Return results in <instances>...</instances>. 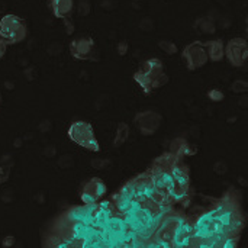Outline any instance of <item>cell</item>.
<instances>
[{"label": "cell", "mask_w": 248, "mask_h": 248, "mask_svg": "<svg viewBox=\"0 0 248 248\" xmlns=\"http://www.w3.org/2000/svg\"><path fill=\"white\" fill-rule=\"evenodd\" d=\"M134 80L144 90L145 94L163 87L169 81V76L164 71L163 61L158 58H150L144 61L140 70L134 74Z\"/></svg>", "instance_id": "6da1fadb"}, {"label": "cell", "mask_w": 248, "mask_h": 248, "mask_svg": "<svg viewBox=\"0 0 248 248\" xmlns=\"http://www.w3.org/2000/svg\"><path fill=\"white\" fill-rule=\"evenodd\" d=\"M26 36H28V26L22 17L13 13H7L0 19V38L7 45L19 44Z\"/></svg>", "instance_id": "7a4b0ae2"}, {"label": "cell", "mask_w": 248, "mask_h": 248, "mask_svg": "<svg viewBox=\"0 0 248 248\" xmlns=\"http://www.w3.org/2000/svg\"><path fill=\"white\" fill-rule=\"evenodd\" d=\"M68 134V138L76 142L77 145L92 151V153H99L100 151V145H99V141L96 140L94 137V131H93V126L86 122V121H77V122H73L67 131Z\"/></svg>", "instance_id": "3957f363"}, {"label": "cell", "mask_w": 248, "mask_h": 248, "mask_svg": "<svg viewBox=\"0 0 248 248\" xmlns=\"http://www.w3.org/2000/svg\"><path fill=\"white\" fill-rule=\"evenodd\" d=\"M182 57H183V60L186 62V67L190 71L202 68L209 61L206 49L203 46V42H199V41L192 42L190 45L185 46V49L182 52Z\"/></svg>", "instance_id": "277c9868"}, {"label": "cell", "mask_w": 248, "mask_h": 248, "mask_svg": "<svg viewBox=\"0 0 248 248\" xmlns=\"http://www.w3.org/2000/svg\"><path fill=\"white\" fill-rule=\"evenodd\" d=\"M225 57L232 67H244L248 60V44L244 38H232L225 45Z\"/></svg>", "instance_id": "5b68a950"}, {"label": "cell", "mask_w": 248, "mask_h": 248, "mask_svg": "<svg viewBox=\"0 0 248 248\" xmlns=\"http://www.w3.org/2000/svg\"><path fill=\"white\" fill-rule=\"evenodd\" d=\"M106 192H108L106 185L100 179L92 177L90 180L83 183L80 189V199L84 205H94L105 198Z\"/></svg>", "instance_id": "8992f818"}, {"label": "cell", "mask_w": 248, "mask_h": 248, "mask_svg": "<svg viewBox=\"0 0 248 248\" xmlns=\"http://www.w3.org/2000/svg\"><path fill=\"white\" fill-rule=\"evenodd\" d=\"M134 122H135V126L138 128V131L144 137H151L160 129L163 118L155 110H144V112H140L135 115Z\"/></svg>", "instance_id": "52a82bcc"}, {"label": "cell", "mask_w": 248, "mask_h": 248, "mask_svg": "<svg viewBox=\"0 0 248 248\" xmlns=\"http://www.w3.org/2000/svg\"><path fill=\"white\" fill-rule=\"evenodd\" d=\"M193 240V225L185 217H179V221L173 230L171 247H189Z\"/></svg>", "instance_id": "ba28073f"}, {"label": "cell", "mask_w": 248, "mask_h": 248, "mask_svg": "<svg viewBox=\"0 0 248 248\" xmlns=\"http://www.w3.org/2000/svg\"><path fill=\"white\" fill-rule=\"evenodd\" d=\"M94 52V41L90 36H81L70 44V54L73 58L78 61L90 60Z\"/></svg>", "instance_id": "9c48e42d"}, {"label": "cell", "mask_w": 248, "mask_h": 248, "mask_svg": "<svg viewBox=\"0 0 248 248\" xmlns=\"http://www.w3.org/2000/svg\"><path fill=\"white\" fill-rule=\"evenodd\" d=\"M170 173H171L176 185H179V186H182L185 189H189V186H190V173H189L187 166L180 163L179 158H176L170 164Z\"/></svg>", "instance_id": "30bf717a"}, {"label": "cell", "mask_w": 248, "mask_h": 248, "mask_svg": "<svg viewBox=\"0 0 248 248\" xmlns=\"http://www.w3.org/2000/svg\"><path fill=\"white\" fill-rule=\"evenodd\" d=\"M203 46L206 49L209 61L221 62L225 58V44L222 39H209L203 42Z\"/></svg>", "instance_id": "8fae6325"}, {"label": "cell", "mask_w": 248, "mask_h": 248, "mask_svg": "<svg viewBox=\"0 0 248 248\" xmlns=\"http://www.w3.org/2000/svg\"><path fill=\"white\" fill-rule=\"evenodd\" d=\"M49 6L55 17L65 19L74 10V0H49Z\"/></svg>", "instance_id": "7c38bea8"}, {"label": "cell", "mask_w": 248, "mask_h": 248, "mask_svg": "<svg viewBox=\"0 0 248 248\" xmlns=\"http://www.w3.org/2000/svg\"><path fill=\"white\" fill-rule=\"evenodd\" d=\"M195 31L199 33V35H212L215 33L217 31V25L212 19L206 17V16H202V17H198L195 20Z\"/></svg>", "instance_id": "4fadbf2b"}, {"label": "cell", "mask_w": 248, "mask_h": 248, "mask_svg": "<svg viewBox=\"0 0 248 248\" xmlns=\"http://www.w3.org/2000/svg\"><path fill=\"white\" fill-rule=\"evenodd\" d=\"M129 132H131V128L126 122H121L116 128V134H115V140H113V147L115 148H119L122 147L128 138H129Z\"/></svg>", "instance_id": "5bb4252c"}, {"label": "cell", "mask_w": 248, "mask_h": 248, "mask_svg": "<svg viewBox=\"0 0 248 248\" xmlns=\"http://www.w3.org/2000/svg\"><path fill=\"white\" fill-rule=\"evenodd\" d=\"M158 46H160V49L163 51V52H166V54H169V55H174V54H177V45L173 42V41H170V39H161L160 42H158Z\"/></svg>", "instance_id": "9a60e30c"}, {"label": "cell", "mask_w": 248, "mask_h": 248, "mask_svg": "<svg viewBox=\"0 0 248 248\" xmlns=\"http://www.w3.org/2000/svg\"><path fill=\"white\" fill-rule=\"evenodd\" d=\"M231 90H232L234 93H246L248 90V83L246 80H237V81L232 83Z\"/></svg>", "instance_id": "2e32d148"}, {"label": "cell", "mask_w": 248, "mask_h": 248, "mask_svg": "<svg viewBox=\"0 0 248 248\" xmlns=\"http://www.w3.org/2000/svg\"><path fill=\"white\" fill-rule=\"evenodd\" d=\"M208 97L212 100V102H222L224 100V93L218 89H214V90H209L208 92Z\"/></svg>", "instance_id": "e0dca14e"}, {"label": "cell", "mask_w": 248, "mask_h": 248, "mask_svg": "<svg viewBox=\"0 0 248 248\" xmlns=\"http://www.w3.org/2000/svg\"><path fill=\"white\" fill-rule=\"evenodd\" d=\"M10 176V167L9 166H0V185L7 182Z\"/></svg>", "instance_id": "ac0fdd59"}, {"label": "cell", "mask_w": 248, "mask_h": 248, "mask_svg": "<svg viewBox=\"0 0 248 248\" xmlns=\"http://www.w3.org/2000/svg\"><path fill=\"white\" fill-rule=\"evenodd\" d=\"M6 51H7V44L0 38V58H1V57H4Z\"/></svg>", "instance_id": "d6986e66"}]
</instances>
